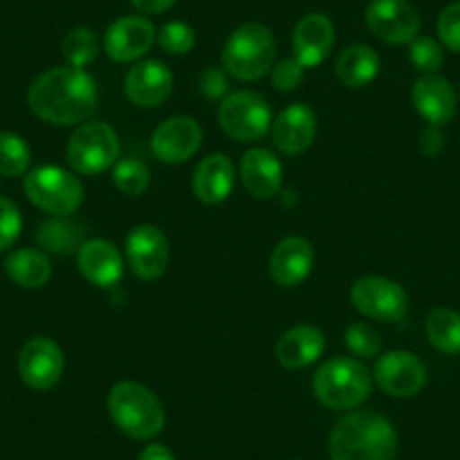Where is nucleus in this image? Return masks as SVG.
<instances>
[{"label": "nucleus", "mask_w": 460, "mask_h": 460, "mask_svg": "<svg viewBox=\"0 0 460 460\" xmlns=\"http://www.w3.org/2000/svg\"><path fill=\"white\" fill-rule=\"evenodd\" d=\"M113 183L127 197H140L149 188V170L138 158H122L115 163Z\"/></svg>", "instance_id": "obj_31"}, {"label": "nucleus", "mask_w": 460, "mask_h": 460, "mask_svg": "<svg viewBox=\"0 0 460 460\" xmlns=\"http://www.w3.org/2000/svg\"><path fill=\"white\" fill-rule=\"evenodd\" d=\"M375 382L393 397H413L427 384V366L413 352H386L375 364Z\"/></svg>", "instance_id": "obj_12"}, {"label": "nucleus", "mask_w": 460, "mask_h": 460, "mask_svg": "<svg viewBox=\"0 0 460 460\" xmlns=\"http://www.w3.org/2000/svg\"><path fill=\"white\" fill-rule=\"evenodd\" d=\"M21 228H23V219L16 203L0 197V251L14 246V242L21 237Z\"/></svg>", "instance_id": "obj_35"}, {"label": "nucleus", "mask_w": 460, "mask_h": 460, "mask_svg": "<svg viewBox=\"0 0 460 460\" xmlns=\"http://www.w3.org/2000/svg\"><path fill=\"white\" fill-rule=\"evenodd\" d=\"M25 194L39 210L52 217H70L82 206L84 185L68 170L43 165L25 176Z\"/></svg>", "instance_id": "obj_6"}, {"label": "nucleus", "mask_w": 460, "mask_h": 460, "mask_svg": "<svg viewBox=\"0 0 460 460\" xmlns=\"http://www.w3.org/2000/svg\"><path fill=\"white\" fill-rule=\"evenodd\" d=\"M174 88V75L163 61H140L127 73L125 93L136 106L152 109L163 104Z\"/></svg>", "instance_id": "obj_16"}, {"label": "nucleus", "mask_w": 460, "mask_h": 460, "mask_svg": "<svg viewBox=\"0 0 460 460\" xmlns=\"http://www.w3.org/2000/svg\"><path fill=\"white\" fill-rule=\"evenodd\" d=\"M64 352L59 345L48 336H34L23 345L19 357L21 379L28 384L32 391H48L57 386V382L64 375Z\"/></svg>", "instance_id": "obj_11"}, {"label": "nucleus", "mask_w": 460, "mask_h": 460, "mask_svg": "<svg viewBox=\"0 0 460 460\" xmlns=\"http://www.w3.org/2000/svg\"><path fill=\"white\" fill-rule=\"evenodd\" d=\"M179 0H131V5L143 14H163V12L172 10Z\"/></svg>", "instance_id": "obj_40"}, {"label": "nucleus", "mask_w": 460, "mask_h": 460, "mask_svg": "<svg viewBox=\"0 0 460 460\" xmlns=\"http://www.w3.org/2000/svg\"><path fill=\"white\" fill-rule=\"evenodd\" d=\"M100 52V41L95 32L88 28H75L64 39V57L73 68H86L91 61H95Z\"/></svg>", "instance_id": "obj_29"}, {"label": "nucleus", "mask_w": 460, "mask_h": 460, "mask_svg": "<svg viewBox=\"0 0 460 460\" xmlns=\"http://www.w3.org/2000/svg\"><path fill=\"white\" fill-rule=\"evenodd\" d=\"M327 451L330 460H395L397 433L384 415L355 411L334 424Z\"/></svg>", "instance_id": "obj_2"}, {"label": "nucleus", "mask_w": 460, "mask_h": 460, "mask_svg": "<svg viewBox=\"0 0 460 460\" xmlns=\"http://www.w3.org/2000/svg\"><path fill=\"white\" fill-rule=\"evenodd\" d=\"M373 391V375L364 364L348 357L325 361L314 375V395L334 411L357 409Z\"/></svg>", "instance_id": "obj_4"}, {"label": "nucleus", "mask_w": 460, "mask_h": 460, "mask_svg": "<svg viewBox=\"0 0 460 460\" xmlns=\"http://www.w3.org/2000/svg\"><path fill=\"white\" fill-rule=\"evenodd\" d=\"M219 125L224 134L237 143H253L271 129V109L258 93L235 91L219 104Z\"/></svg>", "instance_id": "obj_8"}, {"label": "nucleus", "mask_w": 460, "mask_h": 460, "mask_svg": "<svg viewBox=\"0 0 460 460\" xmlns=\"http://www.w3.org/2000/svg\"><path fill=\"white\" fill-rule=\"evenodd\" d=\"M427 336L442 355H460V314L449 307L433 309L427 316Z\"/></svg>", "instance_id": "obj_28"}, {"label": "nucleus", "mask_w": 460, "mask_h": 460, "mask_svg": "<svg viewBox=\"0 0 460 460\" xmlns=\"http://www.w3.org/2000/svg\"><path fill=\"white\" fill-rule=\"evenodd\" d=\"M32 152L28 143L16 134H0V174L21 176L28 172Z\"/></svg>", "instance_id": "obj_30"}, {"label": "nucleus", "mask_w": 460, "mask_h": 460, "mask_svg": "<svg viewBox=\"0 0 460 460\" xmlns=\"http://www.w3.org/2000/svg\"><path fill=\"white\" fill-rule=\"evenodd\" d=\"M415 111L433 127H442L456 115V93L440 75H424L411 91Z\"/></svg>", "instance_id": "obj_20"}, {"label": "nucleus", "mask_w": 460, "mask_h": 460, "mask_svg": "<svg viewBox=\"0 0 460 460\" xmlns=\"http://www.w3.org/2000/svg\"><path fill=\"white\" fill-rule=\"evenodd\" d=\"M273 143L280 152L296 156L312 147L316 138V115L307 104H291L271 125Z\"/></svg>", "instance_id": "obj_18"}, {"label": "nucleus", "mask_w": 460, "mask_h": 460, "mask_svg": "<svg viewBox=\"0 0 460 460\" xmlns=\"http://www.w3.org/2000/svg\"><path fill=\"white\" fill-rule=\"evenodd\" d=\"M77 267L79 273L91 285L102 287V289L118 285L122 273H125L120 251H118V246L106 240L84 242L82 249L77 251Z\"/></svg>", "instance_id": "obj_19"}, {"label": "nucleus", "mask_w": 460, "mask_h": 460, "mask_svg": "<svg viewBox=\"0 0 460 460\" xmlns=\"http://www.w3.org/2000/svg\"><path fill=\"white\" fill-rule=\"evenodd\" d=\"M156 43V28L145 16H122L104 34V50L118 64L136 61Z\"/></svg>", "instance_id": "obj_14"}, {"label": "nucleus", "mask_w": 460, "mask_h": 460, "mask_svg": "<svg viewBox=\"0 0 460 460\" xmlns=\"http://www.w3.org/2000/svg\"><path fill=\"white\" fill-rule=\"evenodd\" d=\"M109 415L115 427L134 440H152L165 427L161 400L138 382H120L111 388Z\"/></svg>", "instance_id": "obj_3"}, {"label": "nucleus", "mask_w": 460, "mask_h": 460, "mask_svg": "<svg viewBox=\"0 0 460 460\" xmlns=\"http://www.w3.org/2000/svg\"><path fill=\"white\" fill-rule=\"evenodd\" d=\"M334 23L325 14L303 16L294 30V59L303 68L323 64L334 48Z\"/></svg>", "instance_id": "obj_17"}, {"label": "nucleus", "mask_w": 460, "mask_h": 460, "mask_svg": "<svg viewBox=\"0 0 460 460\" xmlns=\"http://www.w3.org/2000/svg\"><path fill=\"white\" fill-rule=\"evenodd\" d=\"M5 271L10 276V280L14 285L23 287V289H41L43 285H48V280L52 276L48 255L34 249L14 251L5 260Z\"/></svg>", "instance_id": "obj_26"}, {"label": "nucleus", "mask_w": 460, "mask_h": 460, "mask_svg": "<svg viewBox=\"0 0 460 460\" xmlns=\"http://www.w3.org/2000/svg\"><path fill=\"white\" fill-rule=\"evenodd\" d=\"M366 25L384 43L404 46L420 34V12L409 0H370L366 7Z\"/></svg>", "instance_id": "obj_10"}, {"label": "nucleus", "mask_w": 460, "mask_h": 460, "mask_svg": "<svg viewBox=\"0 0 460 460\" xmlns=\"http://www.w3.org/2000/svg\"><path fill=\"white\" fill-rule=\"evenodd\" d=\"M336 77L348 88H364L379 75V55L370 46L345 48L336 59Z\"/></svg>", "instance_id": "obj_25"}, {"label": "nucleus", "mask_w": 460, "mask_h": 460, "mask_svg": "<svg viewBox=\"0 0 460 460\" xmlns=\"http://www.w3.org/2000/svg\"><path fill=\"white\" fill-rule=\"evenodd\" d=\"M138 460H176V456L172 454V449H167L165 445H147L140 451Z\"/></svg>", "instance_id": "obj_41"}, {"label": "nucleus", "mask_w": 460, "mask_h": 460, "mask_svg": "<svg viewBox=\"0 0 460 460\" xmlns=\"http://www.w3.org/2000/svg\"><path fill=\"white\" fill-rule=\"evenodd\" d=\"M66 156L77 174H102L120 158V138L106 122H82L70 136Z\"/></svg>", "instance_id": "obj_7"}, {"label": "nucleus", "mask_w": 460, "mask_h": 460, "mask_svg": "<svg viewBox=\"0 0 460 460\" xmlns=\"http://www.w3.org/2000/svg\"><path fill=\"white\" fill-rule=\"evenodd\" d=\"M314 267V246L305 237H285L280 244L273 249L271 262V278L280 287H298L307 280Z\"/></svg>", "instance_id": "obj_21"}, {"label": "nucleus", "mask_w": 460, "mask_h": 460, "mask_svg": "<svg viewBox=\"0 0 460 460\" xmlns=\"http://www.w3.org/2000/svg\"><path fill=\"white\" fill-rule=\"evenodd\" d=\"M409 59L422 73L433 75L442 68L445 64V52L442 46L431 37H415L409 43Z\"/></svg>", "instance_id": "obj_32"}, {"label": "nucleus", "mask_w": 460, "mask_h": 460, "mask_svg": "<svg viewBox=\"0 0 460 460\" xmlns=\"http://www.w3.org/2000/svg\"><path fill=\"white\" fill-rule=\"evenodd\" d=\"M203 140V131L197 120L192 118H170L163 122L152 136V152L154 156L167 165H179V163L190 161L199 152Z\"/></svg>", "instance_id": "obj_15"}, {"label": "nucleus", "mask_w": 460, "mask_h": 460, "mask_svg": "<svg viewBox=\"0 0 460 460\" xmlns=\"http://www.w3.org/2000/svg\"><path fill=\"white\" fill-rule=\"evenodd\" d=\"M125 253L140 280H158L170 264V244L156 226H136L127 237Z\"/></svg>", "instance_id": "obj_13"}, {"label": "nucleus", "mask_w": 460, "mask_h": 460, "mask_svg": "<svg viewBox=\"0 0 460 460\" xmlns=\"http://www.w3.org/2000/svg\"><path fill=\"white\" fill-rule=\"evenodd\" d=\"M235 185V167L226 154H210L197 165L192 176V190L199 201L215 206L228 199Z\"/></svg>", "instance_id": "obj_22"}, {"label": "nucleus", "mask_w": 460, "mask_h": 460, "mask_svg": "<svg viewBox=\"0 0 460 460\" xmlns=\"http://www.w3.org/2000/svg\"><path fill=\"white\" fill-rule=\"evenodd\" d=\"M420 149H422L424 154H429V156H433V154H438L442 149V134L438 131V127L429 125L427 129L422 131V136H420Z\"/></svg>", "instance_id": "obj_39"}, {"label": "nucleus", "mask_w": 460, "mask_h": 460, "mask_svg": "<svg viewBox=\"0 0 460 460\" xmlns=\"http://www.w3.org/2000/svg\"><path fill=\"white\" fill-rule=\"evenodd\" d=\"M194 30L183 21H172L158 30V43L167 55H185L194 48Z\"/></svg>", "instance_id": "obj_33"}, {"label": "nucleus", "mask_w": 460, "mask_h": 460, "mask_svg": "<svg viewBox=\"0 0 460 460\" xmlns=\"http://www.w3.org/2000/svg\"><path fill=\"white\" fill-rule=\"evenodd\" d=\"M438 37L451 52H460V0L447 5L438 19Z\"/></svg>", "instance_id": "obj_36"}, {"label": "nucleus", "mask_w": 460, "mask_h": 460, "mask_svg": "<svg viewBox=\"0 0 460 460\" xmlns=\"http://www.w3.org/2000/svg\"><path fill=\"white\" fill-rule=\"evenodd\" d=\"M84 233H86V228L79 221L57 217V219H50L39 226L37 242L46 253L70 255L82 249Z\"/></svg>", "instance_id": "obj_27"}, {"label": "nucleus", "mask_w": 460, "mask_h": 460, "mask_svg": "<svg viewBox=\"0 0 460 460\" xmlns=\"http://www.w3.org/2000/svg\"><path fill=\"white\" fill-rule=\"evenodd\" d=\"M28 104L48 125H82L97 109V84L84 68H52L30 86Z\"/></svg>", "instance_id": "obj_1"}, {"label": "nucleus", "mask_w": 460, "mask_h": 460, "mask_svg": "<svg viewBox=\"0 0 460 460\" xmlns=\"http://www.w3.org/2000/svg\"><path fill=\"white\" fill-rule=\"evenodd\" d=\"M345 345L348 350L357 357H366V359H373L382 350V339H379L377 332L373 330L366 323H355V325L348 327L345 332Z\"/></svg>", "instance_id": "obj_34"}, {"label": "nucleus", "mask_w": 460, "mask_h": 460, "mask_svg": "<svg viewBox=\"0 0 460 460\" xmlns=\"http://www.w3.org/2000/svg\"><path fill=\"white\" fill-rule=\"evenodd\" d=\"M226 73L242 82H255L273 68L276 39L271 30L260 23H244L230 34L221 50Z\"/></svg>", "instance_id": "obj_5"}, {"label": "nucleus", "mask_w": 460, "mask_h": 460, "mask_svg": "<svg viewBox=\"0 0 460 460\" xmlns=\"http://www.w3.org/2000/svg\"><path fill=\"white\" fill-rule=\"evenodd\" d=\"M325 350V336L314 325H296L280 336L276 359L282 368L298 370L314 364Z\"/></svg>", "instance_id": "obj_23"}, {"label": "nucleus", "mask_w": 460, "mask_h": 460, "mask_svg": "<svg viewBox=\"0 0 460 460\" xmlns=\"http://www.w3.org/2000/svg\"><path fill=\"white\" fill-rule=\"evenodd\" d=\"M305 68L296 59H282L271 68V82L278 91H296L303 84Z\"/></svg>", "instance_id": "obj_37"}, {"label": "nucleus", "mask_w": 460, "mask_h": 460, "mask_svg": "<svg viewBox=\"0 0 460 460\" xmlns=\"http://www.w3.org/2000/svg\"><path fill=\"white\" fill-rule=\"evenodd\" d=\"M350 300L357 312L373 321L397 323L409 312V296L397 285L395 280H388L382 276L361 278L352 285Z\"/></svg>", "instance_id": "obj_9"}, {"label": "nucleus", "mask_w": 460, "mask_h": 460, "mask_svg": "<svg viewBox=\"0 0 460 460\" xmlns=\"http://www.w3.org/2000/svg\"><path fill=\"white\" fill-rule=\"evenodd\" d=\"M199 91L208 100H219L228 95V82L219 68H206L199 75Z\"/></svg>", "instance_id": "obj_38"}, {"label": "nucleus", "mask_w": 460, "mask_h": 460, "mask_svg": "<svg viewBox=\"0 0 460 460\" xmlns=\"http://www.w3.org/2000/svg\"><path fill=\"white\" fill-rule=\"evenodd\" d=\"M242 183L255 199H271L282 188V165L267 149H251L242 158Z\"/></svg>", "instance_id": "obj_24"}]
</instances>
